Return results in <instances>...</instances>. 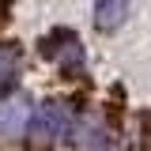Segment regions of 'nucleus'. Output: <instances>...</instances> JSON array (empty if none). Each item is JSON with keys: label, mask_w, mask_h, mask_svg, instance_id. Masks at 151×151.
<instances>
[{"label": "nucleus", "mask_w": 151, "mask_h": 151, "mask_svg": "<svg viewBox=\"0 0 151 151\" xmlns=\"http://www.w3.org/2000/svg\"><path fill=\"white\" fill-rule=\"evenodd\" d=\"M72 132V113L64 102H42L30 117V129H27V144L34 151H45L49 144H57L60 136Z\"/></svg>", "instance_id": "1"}, {"label": "nucleus", "mask_w": 151, "mask_h": 151, "mask_svg": "<svg viewBox=\"0 0 151 151\" xmlns=\"http://www.w3.org/2000/svg\"><path fill=\"white\" fill-rule=\"evenodd\" d=\"M42 57H49L60 64V72H83V45H79V38L72 30H53V34L42 38Z\"/></svg>", "instance_id": "2"}, {"label": "nucleus", "mask_w": 151, "mask_h": 151, "mask_svg": "<svg viewBox=\"0 0 151 151\" xmlns=\"http://www.w3.org/2000/svg\"><path fill=\"white\" fill-rule=\"evenodd\" d=\"M30 117H34V106H30L27 94L0 98V136H27Z\"/></svg>", "instance_id": "3"}, {"label": "nucleus", "mask_w": 151, "mask_h": 151, "mask_svg": "<svg viewBox=\"0 0 151 151\" xmlns=\"http://www.w3.org/2000/svg\"><path fill=\"white\" fill-rule=\"evenodd\" d=\"M129 8H132V0H94V27L102 34L121 30V23L129 19Z\"/></svg>", "instance_id": "4"}, {"label": "nucleus", "mask_w": 151, "mask_h": 151, "mask_svg": "<svg viewBox=\"0 0 151 151\" xmlns=\"http://www.w3.org/2000/svg\"><path fill=\"white\" fill-rule=\"evenodd\" d=\"M72 140H76L83 151H106L110 132L102 129L98 121H79V125H72Z\"/></svg>", "instance_id": "5"}, {"label": "nucleus", "mask_w": 151, "mask_h": 151, "mask_svg": "<svg viewBox=\"0 0 151 151\" xmlns=\"http://www.w3.org/2000/svg\"><path fill=\"white\" fill-rule=\"evenodd\" d=\"M19 72V49L15 45H0V87H8Z\"/></svg>", "instance_id": "6"}]
</instances>
